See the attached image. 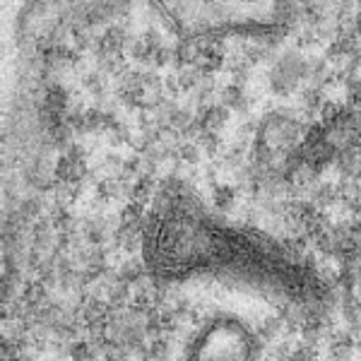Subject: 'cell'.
Instances as JSON below:
<instances>
[{"mask_svg":"<svg viewBox=\"0 0 361 361\" xmlns=\"http://www.w3.org/2000/svg\"><path fill=\"white\" fill-rule=\"evenodd\" d=\"M207 226L164 224L149 246L152 270L161 279H188L193 275H219L248 284L255 292L270 294L289 304L318 299V284L299 265L287 263L275 250L243 246L229 248Z\"/></svg>","mask_w":361,"mask_h":361,"instance_id":"6da1fadb","label":"cell"},{"mask_svg":"<svg viewBox=\"0 0 361 361\" xmlns=\"http://www.w3.org/2000/svg\"><path fill=\"white\" fill-rule=\"evenodd\" d=\"M258 337L234 316L209 318L183 352V361H258Z\"/></svg>","mask_w":361,"mask_h":361,"instance_id":"7a4b0ae2","label":"cell"}]
</instances>
